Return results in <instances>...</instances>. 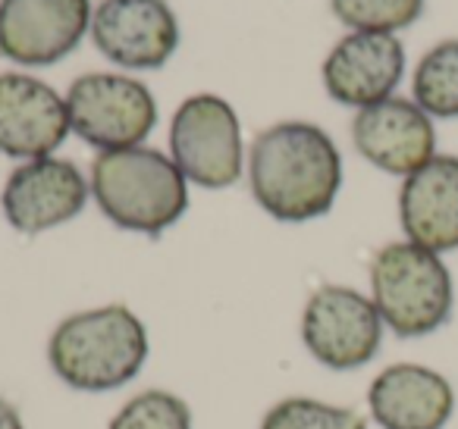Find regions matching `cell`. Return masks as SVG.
<instances>
[{"label": "cell", "instance_id": "1", "mask_svg": "<svg viewBox=\"0 0 458 429\" xmlns=\"http://www.w3.org/2000/svg\"><path fill=\"white\" fill-rule=\"evenodd\" d=\"M255 201L280 223H308L333 207L343 185V157L314 122H276L255 139L249 154Z\"/></svg>", "mask_w": 458, "mask_h": 429}, {"label": "cell", "instance_id": "2", "mask_svg": "<svg viewBox=\"0 0 458 429\" xmlns=\"http://www.w3.org/2000/svg\"><path fill=\"white\" fill-rule=\"evenodd\" d=\"M148 329L126 304L79 310L54 329L47 364L76 391H114L148 364Z\"/></svg>", "mask_w": 458, "mask_h": 429}, {"label": "cell", "instance_id": "3", "mask_svg": "<svg viewBox=\"0 0 458 429\" xmlns=\"http://www.w3.org/2000/svg\"><path fill=\"white\" fill-rule=\"evenodd\" d=\"M91 195L114 226L141 235H160L189 207L185 176L173 157L141 145L98 154Z\"/></svg>", "mask_w": 458, "mask_h": 429}, {"label": "cell", "instance_id": "4", "mask_svg": "<svg viewBox=\"0 0 458 429\" xmlns=\"http://www.w3.org/2000/svg\"><path fill=\"white\" fill-rule=\"evenodd\" d=\"M370 301L389 332L399 339H424L452 316V273L439 254L414 241H393L370 260Z\"/></svg>", "mask_w": 458, "mask_h": 429}, {"label": "cell", "instance_id": "5", "mask_svg": "<svg viewBox=\"0 0 458 429\" xmlns=\"http://www.w3.org/2000/svg\"><path fill=\"white\" fill-rule=\"evenodd\" d=\"M173 164L201 189H229L242 176V129L236 110L216 95L179 104L170 122Z\"/></svg>", "mask_w": 458, "mask_h": 429}, {"label": "cell", "instance_id": "6", "mask_svg": "<svg viewBox=\"0 0 458 429\" xmlns=\"http://www.w3.org/2000/svg\"><path fill=\"white\" fill-rule=\"evenodd\" d=\"M66 110L72 132L101 151L139 147L157 122V104L151 91L116 72L79 76L66 91Z\"/></svg>", "mask_w": 458, "mask_h": 429}, {"label": "cell", "instance_id": "7", "mask_svg": "<svg viewBox=\"0 0 458 429\" xmlns=\"http://www.w3.org/2000/svg\"><path fill=\"white\" fill-rule=\"evenodd\" d=\"M383 316L368 295L349 285H320L301 314V341L327 370H358L383 345Z\"/></svg>", "mask_w": 458, "mask_h": 429}, {"label": "cell", "instance_id": "8", "mask_svg": "<svg viewBox=\"0 0 458 429\" xmlns=\"http://www.w3.org/2000/svg\"><path fill=\"white\" fill-rule=\"evenodd\" d=\"M89 29V0H0V57L10 63H60Z\"/></svg>", "mask_w": 458, "mask_h": 429}, {"label": "cell", "instance_id": "9", "mask_svg": "<svg viewBox=\"0 0 458 429\" xmlns=\"http://www.w3.org/2000/svg\"><path fill=\"white\" fill-rule=\"evenodd\" d=\"M91 41L116 66L160 70L176 54L179 26L166 0H101L91 13Z\"/></svg>", "mask_w": 458, "mask_h": 429}, {"label": "cell", "instance_id": "10", "mask_svg": "<svg viewBox=\"0 0 458 429\" xmlns=\"http://www.w3.org/2000/svg\"><path fill=\"white\" fill-rule=\"evenodd\" d=\"M89 191L85 176L70 160H26L10 172L4 195H0V207L16 232L41 235L82 214Z\"/></svg>", "mask_w": 458, "mask_h": 429}, {"label": "cell", "instance_id": "11", "mask_svg": "<svg viewBox=\"0 0 458 429\" xmlns=\"http://www.w3.org/2000/svg\"><path fill=\"white\" fill-rule=\"evenodd\" d=\"M70 129L66 97L51 85L22 72L0 76V154L16 160L51 157Z\"/></svg>", "mask_w": 458, "mask_h": 429}, {"label": "cell", "instance_id": "12", "mask_svg": "<svg viewBox=\"0 0 458 429\" xmlns=\"http://www.w3.org/2000/svg\"><path fill=\"white\" fill-rule=\"evenodd\" d=\"M324 88L345 107H374L393 97L405 76V47L395 35L352 32L327 54Z\"/></svg>", "mask_w": 458, "mask_h": 429}, {"label": "cell", "instance_id": "13", "mask_svg": "<svg viewBox=\"0 0 458 429\" xmlns=\"http://www.w3.org/2000/svg\"><path fill=\"white\" fill-rule=\"evenodd\" d=\"M352 141L368 164L393 176H411L427 160L437 157L433 120L405 97H386L374 107L358 110Z\"/></svg>", "mask_w": 458, "mask_h": 429}, {"label": "cell", "instance_id": "14", "mask_svg": "<svg viewBox=\"0 0 458 429\" xmlns=\"http://www.w3.org/2000/svg\"><path fill=\"white\" fill-rule=\"evenodd\" d=\"M368 410L380 429H445L455 414V389L424 364H389L368 389Z\"/></svg>", "mask_w": 458, "mask_h": 429}, {"label": "cell", "instance_id": "15", "mask_svg": "<svg viewBox=\"0 0 458 429\" xmlns=\"http://www.w3.org/2000/svg\"><path fill=\"white\" fill-rule=\"evenodd\" d=\"M399 223L408 241L433 254L458 248V157L437 154L405 176L399 191Z\"/></svg>", "mask_w": 458, "mask_h": 429}, {"label": "cell", "instance_id": "16", "mask_svg": "<svg viewBox=\"0 0 458 429\" xmlns=\"http://www.w3.org/2000/svg\"><path fill=\"white\" fill-rule=\"evenodd\" d=\"M411 91L430 120H458V38L439 41L420 57Z\"/></svg>", "mask_w": 458, "mask_h": 429}, {"label": "cell", "instance_id": "17", "mask_svg": "<svg viewBox=\"0 0 458 429\" xmlns=\"http://www.w3.org/2000/svg\"><path fill=\"white\" fill-rule=\"evenodd\" d=\"M261 429H368L358 410L318 398H283L264 414Z\"/></svg>", "mask_w": 458, "mask_h": 429}, {"label": "cell", "instance_id": "18", "mask_svg": "<svg viewBox=\"0 0 458 429\" xmlns=\"http://www.w3.org/2000/svg\"><path fill=\"white\" fill-rule=\"evenodd\" d=\"M330 7L355 32L393 35L424 13V0H330Z\"/></svg>", "mask_w": 458, "mask_h": 429}, {"label": "cell", "instance_id": "19", "mask_svg": "<svg viewBox=\"0 0 458 429\" xmlns=\"http://www.w3.org/2000/svg\"><path fill=\"white\" fill-rule=\"evenodd\" d=\"M110 429H191V410L173 391L148 389L123 404Z\"/></svg>", "mask_w": 458, "mask_h": 429}, {"label": "cell", "instance_id": "20", "mask_svg": "<svg viewBox=\"0 0 458 429\" xmlns=\"http://www.w3.org/2000/svg\"><path fill=\"white\" fill-rule=\"evenodd\" d=\"M0 429H26L20 410H16L7 398H0Z\"/></svg>", "mask_w": 458, "mask_h": 429}]
</instances>
